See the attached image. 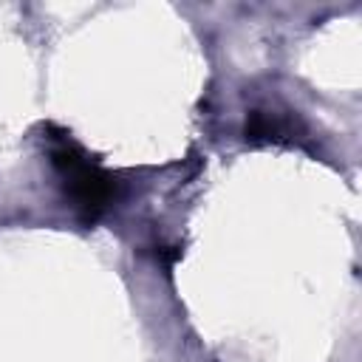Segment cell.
<instances>
[{"instance_id":"cell-1","label":"cell","mask_w":362,"mask_h":362,"mask_svg":"<svg viewBox=\"0 0 362 362\" xmlns=\"http://www.w3.org/2000/svg\"><path fill=\"white\" fill-rule=\"evenodd\" d=\"M51 161L62 173L71 198L82 209V218L93 221L113 198V187H116L113 178L105 175L96 164H90V158H85V153L76 144H71L68 139H59L54 144Z\"/></svg>"}]
</instances>
